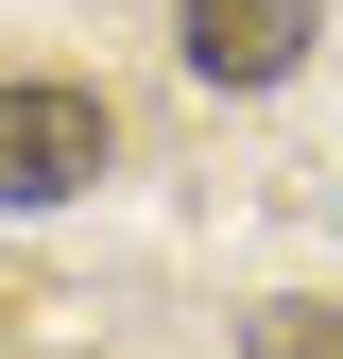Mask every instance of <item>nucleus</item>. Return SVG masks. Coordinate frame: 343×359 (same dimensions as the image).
Instances as JSON below:
<instances>
[{
    "mask_svg": "<svg viewBox=\"0 0 343 359\" xmlns=\"http://www.w3.org/2000/svg\"><path fill=\"white\" fill-rule=\"evenodd\" d=\"M103 86H0V205H69L103 189Z\"/></svg>",
    "mask_w": 343,
    "mask_h": 359,
    "instance_id": "nucleus-1",
    "label": "nucleus"
},
{
    "mask_svg": "<svg viewBox=\"0 0 343 359\" xmlns=\"http://www.w3.org/2000/svg\"><path fill=\"white\" fill-rule=\"evenodd\" d=\"M172 34H189L206 86H292L309 34H326V0H172Z\"/></svg>",
    "mask_w": 343,
    "mask_h": 359,
    "instance_id": "nucleus-2",
    "label": "nucleus"
},
{
    "mask_svg": "<svg viewBox=\"0 0 343 359\" xmlns=\"http://www.w3.org/2000/svg\"><path fill=\"white\" fill-rule=\"evenodd\" d=\"M240 342H257V359H343V308H257Z\"/></svg>",
    "mask_w": 343,
    "mask_h": 359,
    "instance_id": "nucleus-3",
    "label": "nucleus"
}]
</instances>
